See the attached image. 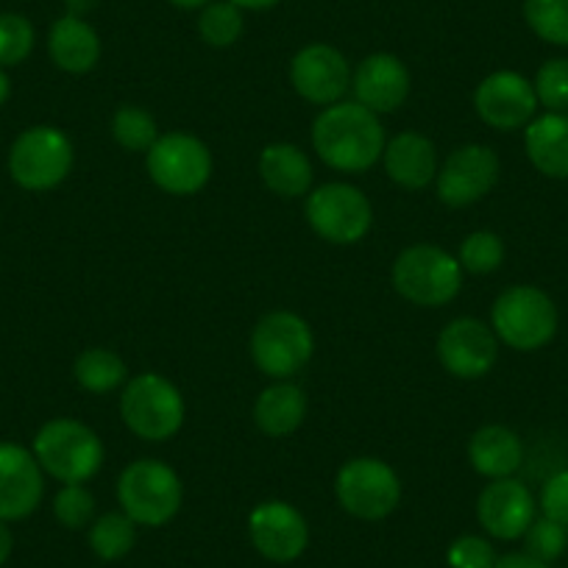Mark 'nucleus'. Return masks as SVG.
<instances>
[{
    "mask_svg": "<svg viewBox=\"0 0 568 568\" xmlns=\"http://www.w3.org/2000/svg\"><path fill=\"white\" fill-rule=\"evenodd\" d=\"M313 145L321 160L341 173H365L385 154L379 114L357 101L326 106L313 123Z\"/></svg>",
    "mask_w": 568,
    "mask_h": 568,
    "instance_id": "f257e3e1",
    "label": "nucleus"
},
{
    "mask_svg": "<svg viewBox=\"0 0 568 568\" xmlns=\"http://www.w3.org/2000/svg\"><path fill=\"white\" fill-rule=\"evenodd\" d=\"M182 479L168 463L136 460L118 479V501L125 516L142 527H162L182 507Z\"/></svg>",
    "mask_w": 568,
    "mask_h": 568,
    "instance_id": "39448f33",
    "label": "nucleus"
},
{
    "mask_svg": "<svg viewBox=\"0 0 568 568\" xmlns=\"http://www.w3.org/2000/svg\"><path fill=\"white\" fill-rule=\"evenodd\" d=\"M449 566L452 568H494L496 555L494 546L479 535H463L449 546Z\"/></svg>",
    "mask_w": 568,
    "mask_h": 568,
    "instance_id": "c9c22d12",
    "label": "nucleus"
},
{
    "mask_svg": "<svg viewBox=\"0 0 568 568\" xmlns=\"http://www.w3.org/2000/svg\"><path fill=\"white\" fill-rule=\"evenodd\" d=\"M457 262L468 273H494L505 262V243L496 232H471L463 240Z\"/></svg>",
    "mask_w": 568,
    "mask_h": 568,
    "instance_id": "7c9ffc66",
    "label": "nucleus"
},
{
    "mask_svg": "<svg viewBox=\"0 0 568 568\" xmlns=\"http://www.w3.org/2000/svg\"><path fill=\"white\" fill-rule=\"evenodd\" d=\"M494 568H551V566L549 562L538 560V557L527 555V551H513V555L499 557V560L494 562Z\"/></svg>",
    "mask_w": 568,
    "mask_h": 568,
    "instance_id": "4c0bfd02",
    "label": "nucleus"
},
{
    "mask_svg": "<svg viewBox=\"0 0 568 568\" xmlns=\"http://www.w3.org/2000/svg\"><path fill=\"white\" fill-rule=\"evenodd\" d=\"M34 51V26L23 14H0V64L12 68Z\"/></svg>",
    "mask_w": 568,
    "mask_h": 568,
    "instance_id": "2f4dec72",
    "label": "nucleus"
},
{
    "mask_svg": "<svg viewBox=\"0 0 568 568\" xmlns=\"http://www.w3.org/2000/svg\"><path fill=\"white\" fill-rule=\"evenodd\" d=\"M393 287L418 307H444L463 287V267L438 245H409L393 262Z\"/></svg>",
    "mask_w": 568,
    "mask_h": 568,
    "instance_id": "7ed1b4c3",
    "label": "nucleus"
},
{
    "mask_svg": "<svg viewBox=\"0 0 568 568\" xmlns=\"http://www.w3.org/2000/svg\"><path fill=\"white\" fill-rule=\"evenodd\" d=\"M48 51L53 64L64 73H90L101 59V40L87 20L68 14L53 23L48 34Z\"/></svg>",
    "mask_w": 568,
    "mask_h": 568,
    "instance_id": "b1692460",
    "label": "nucleus"
},
{
    "mask_svg": "<svg viewBox=\"0 0 568 568\" xmlns=\"http://www.w3.org/2000/svg\"><path fill=\"white\" fill-rule=\"evenodd\" d=\"M12 546H14L12 532H9L7 521H0V566L9 560V555H12Z\"/></svg>",
    "mask_w": 568,
    "mask_h": 568,
    "instance_id": "58836bf2",
    "label": "nucleus"
},
{
    "mask_svg": "<svg viewBox=\"0 0 568 568\" xmlns=\"http://www.w3.org/2000/svg\"><path fill=\"white\" fill-rule=\"evenodd\" d=\"M53 516L62 527L84 529L95 516V499L84 485H64L53 499Z\"/></svg>",
    "mask_w": 568,
    "mask_h": 568,
    "instance_id": "f704fd0d",
    "label": "nucleus"
},
{
    "mask_svg": "<svg viewBox=\"0 0 568 568\" xmlns=\"http://www.w3.org/2000/svg\"><path fill=\"white\" fill-rule=\"evenodd\" d=\"M474 109L490 129L513 131L527 125L538 109L535 87L516 70L490 73L474 92Z\"/></svg>",
    "mask_w": 568,
    "mask_h": 568,
    "instance_id": "dca6fc26",
    "label": "nucleus"
},
{
    "mask_svg": "<svg viewBox=\"0 0 568 568\" xmlns=\"http://www.w3.org/2000/svg\"><path fill=\"white\" fill-rule=\"evenodd\" d=\"M34 457L64 485H84L103 466V444L90 426L73 418H53L34 438Z\"/></svg>",
    "mask_w": 568,
    "mask_h": 568,
    "instance_id": "f03ea898",
    "label": "nucleus"
},
{
    "mask_svg": "<svg viewBox=\"0 0 568 568\" xmlns=\"http://www.w3.org/2000/svg\"><path fill=\"white\" fill-rule=\"evenodd\" d=\"M171 3L179 9H201L206 3H212V0H171Z\"/></svg>",
    "mask_w": 568,
    "mask_h": 568,
    "instance_id": "37998d69",
    "label": "nucleus"
},
{
    "mask_svg": "<svg viewBox=\"0 0 568 568\" xmlns=\"http://www.w3.org/2000/svg\"><path fill=\"white\" fill-rule=\"evenodd\" d=\"M304 415H307V396H304L302 387L287 379L265 387L256 396L254 424L271 438H284V435L296 433L304 424Z\"/></svg>",
    "mask_w": 568,
    "mask_h": 568,
    "instance_id": "393cba45",
    "label": "nucleus"
},
{
    "mask_svg": "<svg viewBox=\"0 0 568 568\" xmlns=\"http://www.w3.org/2000/svg\"><path fill=\"white\" fill-rule=\"evenodd\" d=\"M120 415L131 433L151 444L173 438L184 424V398L171 379L160 374H136L125 382Z\"/></svg>",
    "mask_w": 568,
    "mask_h": 568,
    "instance_id": "20e7f679",
    "label": "nucleus"
},
{
    "mask_svg": "<svg viewBox=\"0 0 568 568\" xmlns=\"http://www.w3.org/2000/svg\"><path fill=\"white\" fill-rule=\"evenodd\" d=\"M251 544L273 562H293L307 551V518L287 501H262L248 516Z\"/></svg>",
    "mask_w": 568,
    "mask_h": 568,
    "instance_id": "4468645a",
    "label": "nucleus"
},
{
    "mask_svg": "<svg viewBox=\"0 0 568 568\" xmlns=\"http://www.w3.org/2000/svg\"><path fill=\"white\" fill-rule=\"evenodd\" d=\"M477 518L488 535L499 540L524 538L535 521V499L518 479H494L477 499Z\"/></svg>",
    "mask_w": 568,
    "mask_h": 568,
    "instance_id": "a211bd4d",
    "label": "nucleus"
},
{
    "mask_svg": "<svg viewBox=\"0 0 568 568\" xmlns=\"http://www.w3.org/2000/svg\"><path fill=\"white\" fill-rule=\"evenodd\" d=\"M112 134L118 140L120 149L125 151H145L149 154L151 145L160 140V129H156L154 114L145 112L140 106H120L112 118Z\"/></svg>",
    "mask_w": 568,
    "mask_h": 568,
    "instance_id": "cd10ccee",
    "label": "nucleus"
},
{
    "mask_svg": "<svg viewBox=\"0 0 568 568\" xmlns=\"http://www.w3.org/2000/svg\"><path fill=\"white\" fill-rule=\"evenodd\" d=\"M357 103L374 114L396 112L409 95V70L393 53H371L352 75Z\"/></svg>",
    "mask_w": 568,
    "mask_h": 568,
    "instance_id": "6ab92c4d",
    "label": "nucleus"
},
{
    "mask_svg": "<svg viewBox=\"0 0 568 568\" xmlns=\"http://www.w3.org/2000/svg\"><path fill=\"white\" fill-rule=\"evenodd\" d=\"M64 3H68V9L73 18H81V14L92 12V9H95L101 0H64Z\"/></svg>",
    "mask_w": 568,
    "mask_h": 568,
    "instance_id": "ea45409f",
    "label": "nucleus"
},
{
    "mask_svg": "<svg viewBox=\"0 0 568 568\" xmlns=\"http://www.w3.org/2000/svg\"><path fill=\"white\" fill-rule=\"evenodd\" d=\"M73 168V145L68 134L53 125H31L9 151V173L31 193L59 187Z\"/></svg>",
    "mask_w": 568,
    "mask_h": 568,
    "instance_id": "6e6552de",
    "label": "nucleus"
},
{
    "mask_svg": "<svg viewBox=\"0 0 568 568\" xmlns=\"http://www.w3.org/2000/svg\"><path fill=\"white\" fill-rule=\"evenodd\" d=\"M468 460L474 471L488 479L513 477L524 463V444L507 426L488 424L474 433L468 444Z\"/></svg>",
    "mask_w": 568,
    "mask_h": 568,
    "instance_id": "4be33fe9",
    "label": "nucleus"
},
{
    "mask_svg": "<svg viewBox=\"0 0 568 568\" xmlns=\"http://www.w3.org/2000/svg\"><path fill=\"white\" fill-rule=\"evenodd\" d=\"M385 171L404 190H424L438 179V149L418 131H402L385 142Z\"/></svg>",
    "mask_w": 568,
    "mask_h": 568,
    "instance_id": "aec40b11",
    "label": "nucleus"
},
{
    "mask_svg": "<svg viewBox=\"0 0 568 568\" xmlns=\"http://www.w3.org/2000/svg\"><path fill=\"white\" fill-rule=\"evenodd\" d=\"M145 168L160 190L171 195H195L212 176V151L193 134L160 136L145 154Z\"/></svg>",
    "mask_w": 568,
    "mask_h": 568,
    "instance_id": "9d476101",
    "label": "nucleus"
},
{
    "mask_svg": "<svg viewBox=\"0 0 568 568\" xmlns=\"http://www.w3.org/2000/svg\"><path fill=\"white\" fill-rule=\"evenodd\" d=\"M307 221L318 237L335 245H354L374 226V210L359 187L332 182L310 193Z\"/></svg>",
    "mask_w": 568,
    "mask_h": 568,
    "instance_id": "9b49d317",
    "label": "nucleus"
},
{
    "mask_svg": "<svg viewBox=\"0 0 568 568\" xmlns=\"http://www.w3.org/2000/svg\"><path fill=\"white\" fill-rule=\"evenodd\" d=\"M9 92H12V81H9V75L0 70V106L9 101Z\"/></svg>",
    "mask_w": 568,
    "mask_h": 568,
    "instance_id": "79ce46f5",
    "label": "nucleus"
},
{
    "mask_svg": "<svg viewBox=\"0 0 568 568\" xmlns=\"http://www.w3.org/2000/svg\"><path fill=\"white\" fill-rule=\"evenodd\" d=\"M315 341L307 321L287 310L267 313L251 335L254 365L271 379H291L313 359Z\"/></svg>",
    "mask_w": 568,
    "mask_h": 568,
    "instance_id": "0eeeda50",
    "label": "nucleus"
},
{
    "mask_svg": "<svg viewBox=\"0 0 568 568\" xmlns=\"http://www.w3.org/2000/svg\"><path fill=\"white\" fill-rule=\"evenodd\" d=\"M136 524L125 513H106L90 529V546L101 560H120L136 544Z\"/></svg>",
    "mask_w": 568,
    "mask_h": 568,
    "instance_id": "bb28decb",
    "label": "nucleus"
},
{
    "mask_svg": "<svg viewBox=\"0 0 568 568\" xmlns=\"http://www.w3.org/2000/svg\"><path fill=\"white\" fill-rule=\"evenodd\" d=\"M540 510L546 518L568 527V468L546 479L544 490H540Z\"/></svg>",
    "mask_w": 568,
    "mask_h": 568,
    "instance_id": "e433bc0d",
    "label": "nucleus"
},
{
    "mask_svg": "<svg viewBox=\"0 0 568 568\" xmlns=\"http://www.w3.org/2000/svg\"><path fill=\"white\" fill-rule=\"evenodd\" d=\"M234 7L240 9H251V12H260V9H271L276 7L278 0H232Z\"/></svg>",
    "mask_w": 568,
    "mask_h": 568,
    "instance_id": "a19ab883",
    "label": "nucleus"
},
{
    "mask_svg": "<svg viewBox=\"0 0 568 568\" xmlns=\"http://www.w3.org/2000/svg\"><path fill=\"white\" fill-rule=\"evenodd\" d=\"M42 466L34 452L18 444H0V521H20L40 507Z\"/></svg>",
    "mask_w": 568,
    "mask_h": 568,
    "instance_id": "f3484780",
    "label": "nucleus"
},
{
    "mask_svg": "<svg viewBox=\"0 0 568 568\" xmlns=\"http://www.w3.org/2000/svg\"><path fill=\"white\" fill-rule=\"evenodd\" d=\"M499 357V337L477 318H455L438 337V359L457 379H483Z\"/></svg>",
    "mask_w": 568,
    "mask_h": 568,
    "instance_id": "ddd939ff",
    "label": "nucleus"
},
{
    "mask_svg": "<svg viewBox=\"0 0 568 568\" xmlns=\"http://www.w3.org/2000/svg\"><path fill=\"white\" fill-rule=\"evenodd\" d=\"M73 376L79 382V387L90 393H112L114 387H120L129 376L125 363L109 348H87L75 357Z\"/></svg>",
    "mask_w": 568,
    "mask_h": 568,
    "instance_id": "a878e982",
    "label": "nucleus"
},
{
    "mask_svg": "<svg viewBox=\"0 0 568 568\" xmlns=\"http://www.w3.org/2000/svg\"><path fill=\"white\" fill-rule=\"evenodd\" d=\"M524 145L535 171L549 179H568V114L546 112L529 120Z\"/></svg>",
    "mask_w": 568,
    "mask_h": 568,
    "instance_id": "412c9836",
    "label": "nucleus"
},
{
    "mask_svg": "<svg viewBox=\"0 0 568 568\" xmlns=\"http://www.w3.org/2000/svg\"><path fill=\"white\" fill-rule=\"evenodd\" d=\"M490 329L516 352H538L555 337L557 307L540 287L516 284L496 298Z\"/></svg>",
    "mask_w": 568,
    "mask_h": 568,
    "instance_id": "423d86ee",
    "label": "nucleus"
},
{
    "mask_svg": "<svg viewBox=\"0 0 568 568\" xmlns=\"http://www.w3.org/2000/svg\"><path fill=\"white\" fill-rule=\"evenodd\" d=\"M337 501L346 513L363 521H379L398 507L402 483L387 463L376 457H354L337 471Z\"/></svg>",
    "mask_w": 568,
    "mask_h": 568,
    "instance_id": "1a4fd4ad",
    "label": "nucleus"
},
{
    "mask_svg": "<svg viewBox=\"0 0 568 568\" xmlns=\"http://www.w3.org/2000/svg\"><path fill=\"white\" fill-rule=\"evenodd\" d=\"M566 546H568V529L546 516L529 524V529L524 532V551L538 557V560L544 562L557 560V557L566 551Z\"/></svg>",
    "mask_w": 568,
    "mask_h": 568,
    "instance_id": "72a5a7b5",
    "label": "nucleus"
},
{
    "mask_svg": "<svg viewBox=\"0 0 568 568\" xmlns=\"http://www.w3.org/2000/svg\"><path fill=\"white\" fill-rule=\"evenodd\" d=\"M199 34L212 48L234 45L243 34V9L234 7L232 0H212L199 18Z\"/></svg>",
    "mask_w": 568,
    "mask_h": 568,
    "instance_id": "c85d7f7f",
    "label": "nucleus"
},
{
    "mask_svg": "<svg viewBox=\"0 0 568 568\" xmlns=\"http://www.w3.org/2000/svg\"><path fill=\"white\" fill-rule=\"evenodd\" d=\"M438 199L449 206H471L499 182V156L488 145H460L438 171Z\"/></svg>",
    "mask_w": 568,
    "mask_h": 568,
    "instance_id": "f8f14e48",
    "label": "nucleus"
},
{
    "mask_svg": "<svg viewBox=\"0 0 568 568\" xmlns=\"http://www.w3.org/2000/svg\"><path fill=\"white\" fill-rule=\"evenodd\" d=\"M260 176L271 193L298 199L313 187V165L293 142H271L260 156Z\"/></svg>",
    "mask_w": 568,
    "mask_h": 568,
    "instance_id": "5701e85b",
    "label": "nucleus"
},
{
    "mask_svg": "<svg viewBox=\"0 0 568 568\" xmlns=\"http://www.w3.org/2000/svg\"><path fill=\"white\" fill-rule=\"evenodd\" d=\"M291 81L304 101L332 106L352 90V68L337 48L315 42L293 57Z\"/></svg>",
    "mask_w": 568,
    "mask_h": 568,
    "instance_id": "2eb2a0df",
    "label": "nucleus"
},
{
    "mask_svg": "<svg viewBox=\"0 0 568 568\" xmlns=\"http://www.w3.org/2000/svg\"><path fill=\"white\" fill-rule=\"evenodd\" d=\"M524 20L551 45H568V0H527Z\"/></svg>",
    "mask_w": 568,
    "mask_h": 568,
    "instance_id": "c756f323",
    "label": "nucleus"
},
{
    "mask_svg": "<svg viewBox=\"0 0 568 568\" xmlns=\"http://www.w3.org/2000/svg\"><path fill=\"white\" fill-rule=\"evenodd\" d=\"M532 87L538 103L549 112H568V59H549L540 64Z\"/></svg>",
    "mask_w": 568,
    "mask_h": 568,
    "instance_id": "473e14b6",
    "label": "nucleus"
}]
</instances>
